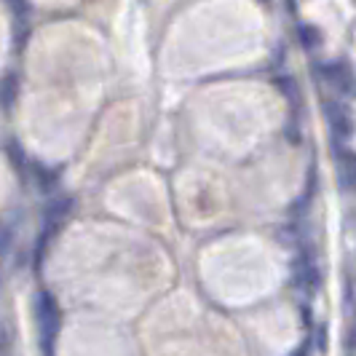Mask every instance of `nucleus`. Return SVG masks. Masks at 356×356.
<instances>
[{
  "instance_id": "1",
  "label": "nucleus",
  "mask_w": 356,
  "mask_h": 356,
  "mask_svg": "<svg viewBox=\"0 0 356 356\" xmlns=\"http://www.w3.org/2000/svg\"><path fill=\"white\" fill-rule=\"evenodd\" d=\"M35 321L43 356H54L59 327H62V314H59V305H56V298L51 292H40L35 298Z\"/></svg>"
},
{
  "instance_id": "2",
  "label": "nucleus",
  "mask_w": 356,
  "mask_h": 356,
  "mask_svg": "<svg viewBox=\"0 0 356 356\" xmlns=\"http://www.w3.org/2000/svg\"><path fill=\"white\" fill-rule=\"evenodd\" d=\"M321 75H324V81L335 91H340V94H354L356 91V72L351 70V65L343 62V59L324 62V65H321Z\"/></svg>"
},
{
  "instance_id": "3",
  "label": "nucleus",
  "mask_w": 356,
  "mask_h": 356,
  "mask_svg": "<svg viewBox=\"0 0 356 356\" xmlns=\"http://www.w3.org/2000/svg\"><path fill=\"white\" fill-rule=\"evenodd\" d=\"M295 286L298 289H303L305 295H314L321 284V270L316 266V260H314V254H300L298 260H295Z\"/></svg>"
},
{
  "instance_id": "4",
  "label": "nucleus",
  "mask_w": 356,
  "mask_h": 356,
  "mask_svg": "<svg viewBox=\"0 0 356 356\" xmlns=\"http://www.w3.org/2000/svg\"><path fill=\"white\" fill-rule=\"evenodd\" d=\"M324 115H327V124H330L332 134H335L338 140H348V137L354 134V118H351V113H348L346 105L330 102L327 110H324Z\"/></svg>"
},
{
  "instance_id": "5",
  "label": "nucleus",
  "mask_w": 356,
  "mask_h": 356,
  "mask_svg": "<svg viewBox=\"0 0 356 356\" xmlns=\"http://www.w3.org/2000/svg\"><path fill=\"white\" fill-rule=\"evenodd\" d=\"M72 207H75V201H72V198H67V196L54 198L51 204L46 207V228H43V238H40V244H43L46 238H51L54 231L62 225V220L72 212Z\"/></svg>"
},
{
  "instance_id": "6",
  "label": "nucleus",
  "mask_w": 356,
  "mask_h": 356,
  "mask_svg": "<svg viewBox=\"0 0 356 356\" xmlns=\"http://www.w3.org/2000/svg\"><path fill=\"white\" fill-rule=\"evenodd\" d=\"M17 102V75H6L0 81V105L11 107Z\"/></svg>"
},
{
  "instance_id": "7",
  "label": "nucleus",
  "mask_w": 356,
  "mask_h": 356,
  "mask_svg": "<svg viewBox=\"0 0 356 356\" xmlns=\"http://www.w3.org/2000/svg\"><path fill=\"white\" fill-rule=\"evenodd\" d=\"M300 40H303L305 49H319L321 46L319 27H314V24H300Z\"/></svg>"
},
{
  "instance_id": "8",
  "label": "nucleus",
  "mask_w": 356,
  "mask_h": 356,
  "mask_svg": "<svg viewBox=\"0 0 356 356\" xmlns=\"http://www.w3.org/2000/svg\"><path fill=\"white\" fill-rule=\"evenodd\" d=\"M279 89L284 91L286 97L292 99V105H300V91H298L295 78H282V81H279Z\"/></svg>"
},
{
  "instance_id": "9",
  "label": "nucleus",
  "mask_w": 356,
  "mask_h": 356,
  "mask_svg": "<svg viewBox=\"0 0 356 356\" xmlns=\"http://www.w3.org/2000/svg\"><path fill=\"white\" fill-rule=\"evenodd\" d=\"M11 6H14V11H17V17H24L27 14V6H24V0H8Z\"/></svg>"
},
{
  "instance_id": "10",
  "label": "nucleus",
  "mask_w": 356,
  "mask_h": 356,
  "mask_svg": "<svg viewBox=\"0 0 356 356\" xmlns=\"http://www.w3.org/2000/svg\"><path fill=\"white\" fill-rule=\"evenodd\" d=\"M308 348H311V346L305 343V346H300V348H298V351H295L292 356H308Z\"/></svg>"
}]
</instances>
